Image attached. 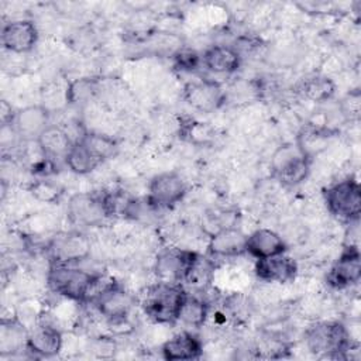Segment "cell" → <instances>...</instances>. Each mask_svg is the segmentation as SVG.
I'll return each mask as SVG.
<instances>
[{
	"label": "cell",
	"instance_id": "1",
	"mask_svg": "<svg viewBox=\"0 0 361 361\" xmlns=\"http://www.w3.org/2000/svg\"><path fill=\"white\" fill-rule=\"evenodd\" d=\"M307 350L322 360H345L351 350V336L340 322H319L305 331Z\"/></svg>",
	"mask_w": 361,
	"mask_h": 361
},
{
	"label": "cell",
	"instance_id": "2",
	"mask_svg": "<svg viewBox=\"0 0 361 361\" xmlns=\"http://www.w3.org/2000/svg\"><path fill=\"white\" fill-rule=\"evenodd\" d=\"M182 283L157 282L149 286L142 298L141 306L144 313L155 323L175 324L179 319L180 306L186 298Z\"/></svg>",
	"mask_w": 361,
	"mask_h": 361
},
{
	"label": "cell",
	"instance_id": "3",
	"mask_svg": "<svg viewBox=\"0 0 361 361\" xmlns=\"http://www.w3.org/2000/svg\"><path fill=\"white\" fill-rule=\"evenodd\" d=\"M86 302L93 305V307L109 322H121L133 309L134 296L118 282L104 281L102 276H97Z\"/></svg>",
	"mask_w": 361,
	"mask_h": 361
},
{
	"label": "cell",
	"instance_id": "4",
	"mask_svg": "<svg viewBox=\"0 0 361 361\" xmlns=\"http://www.w3.org/2000/svg\"><path fill=\"white\" fill-rule=\"evenodd\" d=\"M97 276L99 275L72 265L49 264L47 272V285L49 290L59 296L75 302H86Z\"/></svg>",
	"mask_w": 361,
	"mask_h": 361
},
{
	"label": "cell",
	"instance_id": "5",
	"mask_svg": "<svg viewBox=\"0 0 361 361\" xmlns=\"http://www.w3.org/2000/svg\"><path fill=\"white\" fill-rule=\"evenodd\" d=\"M329 213L337 220L350 224L360 220L361 189L354 178H345L323 189Z\"/></svg>",
	"mask_w": 361,
	"mask_h": 361
},
{
	"label": "cell",
	"instance_id": "6",
	"mask_svg": "<svg viewBox=\"0 0 361 361\" xmlns=\"http://www.w3.org/2000/svg\"><path fill=\"white\" fill-rule=\"evenodd\" d=\"M310 161L296 142L285 144L275 151L271 159V173L281 185L296 186L307 178Z\"/></svg>",
	"mask_w": 361,
	"mask_h": 361
},
{
	"label": "cell",
	"instance_id": "7",
	"mask_svg": "<svg viewBox=\"0 0 361 361\" xmlns=\"http://www.w3.org/2000/svg\"><path fill=\"white\" fill-rule=\"evenodd\" d=\"M51 264L73 265L89 258L92 251V243L89 237L79 231L59 233L51 238L47 247Z\"/></svg>",
	"mask_w": 361,
	"mask_h": 361
},
{
	"label": "cell",
	"instance_id": "8",
	"mask_svg": "<svg viewBox=\"0 0 361 361\" xmlns=\"http://www.w3.org/2000/svg\"><path fill=\"white\" fill-rule=\"evenodd\" d=\"M186 192V182L179 172H161L148 183L147 203L152 209H169L179 203L185 197Z\"/></svg>",
	"mask_w": 361,
	"mask_h": 361
},
{
	"label": "cell",
	"instance_id": "9",
	"mask_svg": "<svg viewBox=\"0 0 361 361\" xmlns=\"http://www.w3.org/2000/svg\"><path fill=\"white\" fill-rule=\"evenodd\" d=\"M68 217L75 226H97L109 217L104 190L76 193L69 199Z\"/></svg>",
	"mask_w": 361,
	"mask_h": 361
},
{
	"label": "cell",
	"instance_id": "10",
	"mask_svg": "<svg viewBox=\"0 0 361 361\" xmlns=\"http://www.w3.org/2000/svg\"><path fill=\"white\" fill-rule=\"evenodd\" d=\"M182 96L192 109L200 113H212L226 102V93L221 86L210 79L188 82L183 86Z\"/></svg>",
	"mask_w": 361,
	"mask_h": 361
},
{
	"label": "cell",
	"instance_id": "11",
	"mask_svg": "<svg viewBox=\"0 0 361 361\" xmlns=\"http://www.w3.org/2000/svg\"><path fill=\"white\" fill-rule=\"evenodd\" d=\"M361 279V255L358 247H344L326 274V283L333 289L354 286Z\"/></svg>",
	"mask_w": 361,
	"mask_h": 361
},
{
	"label": "cell",
	"instance_id": "12",
	"mask_svg": "<svg viewBox=\"0 0 361 361\" xmlns=\"http://www.w3.org/2000/svg\"><path fill=\"white\" fill-rule=\"evenodd\" d=\"M197 252L169 247L162 250L155 259V275L161 282L182 283Z\"/></svg>",
	"mask_w": 361,
	"mask_h": 361
},
{
	"label": "cell",
	"instance_id": "13",
	"mask_svg": "<svg viewBox=\"0 0 361 361\" xmlns=\"http://www.w3.org/2000/svg\"><path fill=\"white\" fill-rule=\"evenodd\" d=\"M0 41L4 49L14 54H25L35 47L38 30L30 20H14L3 25Z\"/></svg>",
	"mask_w": 361,
	"mask_h": 361
},
{
	"label": "cell",
	"instance_id": "14",
	"mask_svg": "<svg viewBox=\"0 0 361 361\" xmlns=\"http://www.w3.org/2000/svg\"><path fill=\"white\" fill-rule=\"evenodd\" d=\"M49 118L51 114L47 107L32 104L18 110L11 126L14 127L18 138L24 141H37L42 131L49 126Z\"/></svg>",
	"mask_w": 361,
	"mask_h": 361
},
{
	"label": "cell",
	"instance_id": "15",
	"mask_svg": "<svg viewBox=\"0 0 361 361\" xmlns=\"http://www.w3.org/2000/svg\"><path fill=\"white\" fill-rule=\"evenodd\" d=\"M255 276L262 282L288 283L296 278L298 264L293 258L283 254H278L268 258L255 261L254 265Z\"/></svg>",
	"mask_w": 361,
	"mask_h": 361
},
{
	"label": "cell",
	"instance_id": "16",
	"mask_svg": "<svg viewBox=\"0 0 361 361\" xmlns=\"http://www.w3.org/2000/svg\"><path fill=\"white\" fill-rule=\"evenodd\" d=\"M62 348V334L56 327L41 324L27 334L25 350L35 358L55 357Z\"/></svg>",
	"mask_w": 361,
	"mask_h": 361
},
{
	"label": "cell",
	"instance_id": "17",
	"mask_svg": "<svg viewBox=\"0 0 361 361\" xmlns=\"http://www.w3.org/2000/svg\"><path fill=\"white\" fill-rule=\"evenodd\" d=\"M247 235L237 227H226L210 235L207 252L214 258H233L245 254Z\"/></svg>",
	"mask_w": 361,
	"mask_h": 361
},
{
	"label": "cell",
	"instance_id": "18",
	"mask_svg": "<svg viewBox=\"0 0 361 361\" xmlns=\"http://www.w3.org/2000/svg\"><path fill=\"white\" fill-rule=\"evenodd\" d=\"M161 353L168 361L199 360L203 354V344L196 334L182 331L166 340L161 347Z\"/></svg>",
	"mask_w": 361,
	"mask_h": 361
},
{
	"label": "cell",
	"instance_id": "19",
	"mask_svg": "<svg viewBox=\"0 0 361 361\" xmlns=\"http://www.w3.org/2000/svg\"><path fill=\"white\" fill-rule=\"evenodd\" d=\"M35 142L38 144V148L44 159H48L52 164H55L56 161L65 162V158L75 141L71 138L66 130H63L59 126L49 124Z\"/></svg>",
	"mask_w": 361,
	"mask_h": 361
},
{
	"label": "cell",
	"instance_id": "20",
	"mask_svg": "<svg viewBox=\"0 0 361 361\" xmlns=\"http://www.w3.org/2000/svg\"><path fill=\"white\" fill-rule=\"evenodd\" d=\"M286 244L282 237L269 228H258L245 238V254L255 259L283 254Z\"/></svg>",
	"mask_w": 361,
	"mask_h": 361
},
{
	"label": "cell",
	"instance_id": "21",
	"mask_svg": "<svg viewBox=\"0 0 361 361\" xmlns=\"http://www.w3.org/2000/svg\"><path fill=\"white\" fill-rule=\"evenodd\" d=\"M202 63L213 73H233L241 65V55L234 47L213 45L203 52Z\"/></svg>",
	"mask_w": 361,
	"mask_h": 361
},
{
	"label": "cell",
	"instance_id": "22",
	"mask_svg": "<svg viewBox=\"0 0 361 361\" xmlns=\"http://www.w3.org/2000/svg\"><path fill=\"white\" fill-rule=\"evenodd\" d=\"M295 89L302 99L314 103H322L333 97L336 92V85L329 76L313 73L302 78L296 83Z\"/></svg>",
	"mask_w": 361,
	"mask_h": 361
},
{
	"label": "cell",
	"instance_id": "23",
	"mask_svg": "<svg viewBox=\"0 0 361 361\" xmlns=\"http://www.w3.org/2000/svg\"><path fill=\"white\" fill-rule=\"evenodd\" d=\"M102 161L92 152L82 138L76 140L65 158V165L76 175H86L94 171Z\"/></svg>",
	"mask_w": 361,
	"mask_h": 361
},
{
	"label": "cell",
	"instance_id": "24",
	"mask_svg": "<svg viewBox=\"0 0 361 361\" xmlns=\"http://www.w3.org/2000/svg\"><path fill=\"white\" fill-rule=\"evenodd\" d=\"M331 135H333V131H330L329 128L309 124L303 127L298 134L296 145L307 158L312 159L314 154H319L327 147V142Z\"/></svg>",
	"mask_w": 361,
	"mask_h": 361
},
{
	"label": "cell",
	"instance_id": "25",
	"mask_svg": "<svg viewBox=\"0 0 361 361\" xmlns=\"http://www.w3.org/2000/svg\"><path fill=\"white\" fill-rule=\"evenodd\" d=\"M207 314H209V305L202 298L186 293V298L180 306L178 322H182L186 326L197 329L204 324Z\"/></svg>",
	"mask_w": 361,
	"mask_h": 361
},
{
	"label": "cell",
	"instance_id": "26",
	"mask_svg": "<svg viewBox=\"0 0 361 361\" xmlns=\"http://www.w3.org/2000/svg\"><path fill=\"white\" fill-rule=\"evenodd\" d=\"M27 331L16 320H3L0 330V351L1 355L13 354L20 351L21 347L25 348Z\"/></svg>",
	"mask_w": 361,
	"mask_h": 361
},
{
	"label": "cell",
	"instance_id": "27",
	"mask_svg": "<svg viewBox=\"0 0 361 361\" xmlns=\"http://www.w3.org/2000/svg\"><path fill=\"white\" fill-rule=\"evenodd\" d=\"M213 271H214L213 261L207 257L197 254L183 278V283L195 289H203L210 283Z\"/></svg>",
	"mask_w": 361,
	"mask_h": 361
},
{
	"label": "cell",
	"instance_id": "28",
	"mask_svg": "<svg viewBox=\"0 0 361 361\" xmlns=\"http://www.w3.org/2000/svg\"><path fill=\"white\" fill-rule=\"evenodd\" d=\"M97 80L94 78H79L69 83L66 89V102L72 106H83L96 94Z\"/></svg>",
	"mask_w": 361,
	"mask_h": 361
},
{
	"label": "cell",
	"instance_id": "29",
	"mask_svg": "<svg viewBox=\"0 0 361 361\" xmlns=\"http://www.w3.org/2000/svg\"><path fill=\"white\" fill-rule=\"evenodd\" d=\"M79 138L83 140V142L92 149V152L102 161H107L110 158H113L117 151H118V145L117 142L104 134H97V133H85L82 134Z\"/></svg>",
	"mask_w": 361,
	"mask_h": 361
},
{
	"label": "cell",
	"instance_id": "30",
	"mask_svg": "<svg viewBox=\"0 0 361 361\" xmlns=\"http://www.w3.org/2000/svg\"><path fill=\"white\" fill-rule=\"evenodd\" d=\"M214 135L213 128L207 124V123H202V121H196L193 118H188L186 121L180 123V128H179V137L193 142V144H209L212 142Z\"/></svg>",
	"mask_w": 361,
	"mask_h": 361
},
{
	"label": "cell",
	"instance_id": "31",
	"mask_svg": "<svg viewBox=\"0 0 361 361\" xmlns=\"http://www.w3.org/2000/svg\"><path fill=\"white\" fill-rule=\"evenodd\" d=\"M173 66L180 72H193L202 63V55L192 48H179L173 55Z\"/></svg>",
	"mask_w": 361,
	"mask_h": 361
},
{
	"label": "cell",
	"instance_id": "32",
	"mask_svg": "<svg viewBox=\"0 0 361 361\" xmlns=\"http://www.w3.org/2000/svg\"><path fill=\"white\" fill-rule=\"evenodd\" d=\"M30 190L37 200H41L45 203H54L59 200L62 195V189L59 188V185L52 183L51 180H47V179L37 180L35 183L31 185Z\"/></svg>",
	"mask_w": 361,
	"mask_h": 361
},
{
	"label": "cell",
	"instance_id": "33",
	"mask_svg": "<svg viewBox=\"0 0 361 361\" xmlns=\"http://www.w3.org/2000/svg\"><path fill=\"white\" fill-rule=\"evenodd\" d=\"M361 110V93L358 89L347 93L341 100V111L348 120H358Z\"/></svg>",
	"mask_w": 361,
	"mask_h": 361
}]
</instances>
